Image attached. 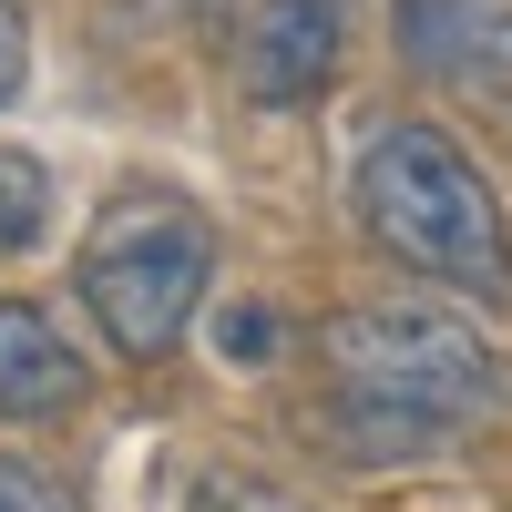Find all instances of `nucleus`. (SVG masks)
<instances>
[{"instance_id": "1", "label": "nucleus", "mask_w": 512, "mask_h": 512, "mask_svg": "<svg viewBox=\"0 0 512 512\" xmlns=\"http://www.w3.org/2000/svg\"><path fill=\"white\" fill-rule=\"evenodd\" d=\"M318 369L349 451H431L512 400V359L461 308H420V297L338 308L318 328Z\"/></svg>"}, {"instance_id": "2", "label": "nucleus", "mask_w": 512, "mask_h": 512, "mask_svg": "<svg viewBox=\"0 0 512 512\" xmlns=\"http://www.w3.org/2000/svg\"><path fill=\"white\" fill-rule=\"evenodd\" d=\"M349 216L410 277H431L451 297H482V308L512 297V216H502L492 175L461 154L451 123H420V113L379 123L349 164Z\"/></svg>"}, {"instance_id": "3", "label": "nucleus", "mask_w": 512, "mask_h": 512, "mask_svg": "<svg viewBox=\"0 0 512 512\" xmlns=\"http://www.w3.org/2000/svg\"><path fill=\"white\" fill-rule=\"evenodd\" d=\"M205 277H216V216L175 185H123L72 256V297L93 308L103 349L134 359V369L185 349V328L205 308Z\"/></svg>"}, {"instance_id": "4", "label": "nucleus", "mask_w": 512, "mask_h": 512, "mask_svg": "<svg viewBox=\"0 0 512 512\" xmlns=\"http://www.w3.org/2000/svg\"><path fill=\"white\" fill-rule=\"evenodd\" d=\"M349 62V0H246L236 21V93L246 103H318Z\"/></svg>"}, {"instance_id": "5", "label": "nucleus", "mask_w": 512, "mask_h": 512, "mask_svg": "<svg viewBox=\"0 0 512 512\" xmlns=\"http://www.w3.org/2000/svg\"><path fill=\"white\" fill-rule=\"evenodd\" d=\"M400 62L441 93L512 113V0H400Z\"/></svg>"}, {"instance_id": "6", "label": "nucleus", "mask_w": 512, "mask_h": 512, "mask_svg": "<svg viewBox=\"0 0 512 512\" xmlns=\"http://www.w3.org/2000/svg\"><path fill=\"white\" fill-rule=\"evenodd\" d=\"M93 400V359L41 297H0V420H62Z\"/></svg>"}, {"instance_id": "7", "label": "nucleus", "mask_w": 512, "mask_h": 512, "mask_svg": "<svg viewBox=\"0 0 512 512\" xmlns=\"http://www.w3.org/2000/svg\"><path fill=\"white\" fill-rule=\"evenodd\" d=\"M52 236V164L21 154V144H0V256H21Z\"/></svg>"}, {"instance_id": "8", "label": "nucleus", "mask_w": 512, "mask_h": 512, "mask_svg": "<svg viewBox=\"0 0 512 512\" xmlns=\"http://www.w3.org/2000/svg\"><path fill=\"white\" fill-rule=\"evenodd\" d=\"M21 82H31V11L0 0V103H21Z\"/></svg>"}, {"instance_id": "9", "label": "nucleus", "mask_w": 512, "mask_h": 512, "mask_svg": "<svg viewBox=\"0 0 512 512\" xmlns=\"http://www.w3.org/2000/svg\"><path fill=\"white\" fill-rule=\"evenodd\" d=\"M0 512H62L52 472H31V461H11V451H0Z\"/></svg>"}, {"instance_id": "10", "label": "nucleus", "mask_w": 512, "mask_h": 512, "mask_svg": "<svg viewBox=\"0 0 512 512\" xmlns=\"http://www.w3.org/2000/svg\"><path fill=\"white\" fill-rule=\"evenodd\" d=\"M267 349H277V318L256 308V297H246V308H226V359H267Z\"/></svg>"}]
</instances>
